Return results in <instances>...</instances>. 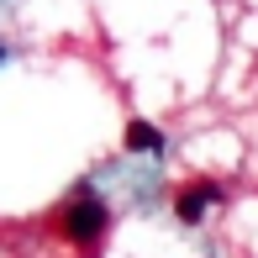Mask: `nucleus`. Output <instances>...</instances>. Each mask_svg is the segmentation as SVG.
<instances>
[{"instance_id":"2","label":"nucleus","mask_w":258,"mask_h":258,"mask_svg":"<svg viewBox=\"0 0 258 258\" xmlns=\"http://www.w3.org/2000/svg\"><path fill=\"white\" fill-rule=\"evenodd\" d=\"M216 184H211V179H195V184H184V190H179V201H174V211H179V221H190V227H195V221H201L206 216V206L211 201H216Z\"/></svg>"},{"instance_id":"3","label":"nucleus","mask_w":258,"mask_h":258,"mask_svg":"<svg viewBox=\"0 0 258 258\" xmlns=\"http://www.w3.org/2000/svg\"><path fill=\"white\" fill-rule=\"evenodd\" d=\"M126 148H132V153H163V132L153 121H132L126 126Z\"/></svg>"},{"instance_id":"4","label":"nucleus","mask_w":258,"mask_h":258,"mask_svg":"<svg viewBox=\"0 0 258 258\" xmlns=\"http://www.w3.org/2000/svg\"><path fill=\"white\" fill-rule=\"evenodd\" d=\"M0 58H6V48H0Z\"/></svg>"},{"instance_id":"1","label":"nucleus","mask_w":258,"mask_h":258,"mask_svg":"<svg viewBox=\"0 0 258 258\" xmlns=\"http://www.w3.org/2000/svg\"><path fill=\"white\" fill-rule=\"evenodd\" d=\"M105 221H111V216H105V206H100L90 190H79L74 201L63 206V237H69V242H95L100 232H105Z\"/></svg>"}]
</instances>
